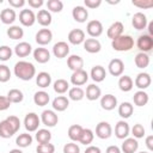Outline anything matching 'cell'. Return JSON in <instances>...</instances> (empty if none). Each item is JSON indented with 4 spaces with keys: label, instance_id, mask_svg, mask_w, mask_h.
<instances>
[{
    "label": "cell",
    "instance_id": "cell-1",
    "mask_svg": "<svg viewBox=\"0 0 153 153\" xmlns=\"http://www.w3.org/2000/svg\"><path fill=\"white\" fill-rule=\"evenodd\" d=\"M13 73L18 79L23 81H29L36 75V67L31 62L22 60L14 65Z\"/></svg>",
    "mask_w": 153,
    "mask_h": 153
},
{
    "label": "cell",
    "instance_id": "cell-2",
    "mask_svg": "<svg viewBox=\"0 0 153 153\" xmlns=\"http://www.w3.org/2000/svg\"><path fill=\"white\" fill-rule=\"evenodd\" d=\"M111 47L116 51H129L134 48V38L130 35H121L111 41Z\"/></svg>",
    "mask_w": 153,
    "mask_h": 153
},
{
    "label": "cell",
    "instance_id": "cell-3",
    "mask_svg": "<svg viewBox=\"0 0 153 153\" xmlns=\"http://www.w3.org/2000/svg\"><path fill=\"white\" fill-rule=\"evenodd\" d=\"M39 123H41V118L36 112H29L24 117V127L29 133L36 131L38 129Z\"/></svg>",
    "mask_w": 153,
    "mask_h": 153
},
{
    "label": "cell",
    "instance_id": "cell-4",
    "mask_svg": "<svg viewBox=\"0 0 153 153\" xmlns=\"http://www.w3.org/2000/svg\"><path fill=\"white\" fill-rule=\"evenodd\" d=\"M136 47L139 48L140 53H149L153 49V37H151L147 33H143L141 36H139L137 41H136Z\"/></svg>",
    "mask_w": 153,
    "mask_h": 153
},
{
    "label": "cell",
    "instance_id": "cell-5",
    "mask_svg": "<svg viewBox=\"0 0 153 153\" xmlns=\"http://www.w3.org/2000/svg\"><path fill=\"white\" fill-rule=\"evenodd\" d=\"M41 122L44 124V126H47V127H49V128H51V127H55L56 124H57V122H59V116H57V114L54 111V110H44L42 114H41Z\"/></svg>",
    "mask_w": 153,
    "mask_h": 153
},
{
    "label": "cell",
    "instance_id": "cell-6",
    "mask_svg": "<svg viewBox=\"0 0 153 153\" xmlns=\"http://www.w3.org/2000/svg\"><path fill=\"white\" fill-rule=\"evenodd\" d=\"M111 135H112V128L109 122L102 121L96 126V136L97 137L105 140V139H109Z\"/></svg>",
    "mask_w": 153,
    "mask_h": 153
},
{
    "label": "cell",
    "instance_id": "cell-7",
    "mask_svg": "<svg viewBox=\"0 0 153 153\" xmlns=\"http://www.w3.org/2000/svg\"><path fill=\"white\" fill-rule=\"evenodd\" d=\"M103 24L97 20V19H93V20H90L86 25V31L87 33L91 36V38H96V37H99L102 33H103Z\"/></svg>",
    "mask_w": 153,
    "mask_h": 153
},
{
    "label": "cell",
    "instance_id": "cell-8",
    "mask_svg": "<svg viewBox=\"0 0 153 153\" xmlns=\"http://www.w3.org/2000/svg\"><path fill=\"white\" fill-rule=\"evenodd\" d=\"M19 22L24 26H32L36 23V14L32 10L24 8L19 13Z\"/></svg>",
    "mask_w": 153,
    "mask_h": 153
},
{
    "label": "cell",
    "instance_id": "cell-9",
    "mask_svg": "<svg viewBox=\"0 0 153 153\" xmlns=\"http://www.w3.org/2000/svg\"><path fill=\"white\" fill-rule=\"evenodd\" d=\"M108 69L112 76H121L124 71V63L121 59H112L108 65Z\"/></svg>",
    "mask_w": 153,
    "mask_h": 153
},
{
    "label": "cell",
    "instance_id": "cell-10",
    "mask_svg": "<svg viewBox=\"0 0 153 153\" xmlns=\"http://www.w3.org/2000/svg\"><path fill=\"white\" fill-rule=\"evenodd\" d=\"M88 80V73L85 71V69H80V71H75L72 73L71 75V82L74 85V86H82L87 82Z\"/></svg>",
    "mask_w": 153,
    "mask_h": 153
},
{
    "label": "cell",
    "instance_id": "cell-11",
    "mask_svg": "<svg viewBox=\"0 0 153 153\" xmlns=\"http://www.w3.org/2000/svg\"><path fill=\"white\" fill-rule=\"evenodd\" d=\"M129 133H130L129 124H128L124 120H121V121H118V122L116 123V126H115V135H116L117 139L124 140V139L128 137Z\"/></svg>",
    "mask_w": 153,
    "mask_h": 153
},
{
    "label": "cell",
    "instance_id": "cell-12",
    "mask_svg": "<svg viewBox=\"0 0 153 153\" xmlns=\"http://www.w3.org/2000/svg\"><path fill=\"white\" fill-rule=\"evenodd\" d=\"M35 39H36L37 44H39V45H47L53 39V32L49 29H47V27L41 29V30L37 31Z\"/></svg>",
    "mask_w": 153,
    "mask_h": 153
},
{
    "label": "cell",
    "instance_id": "cell-13",
    "mask_svg": "<svg viewBox=\"0 0 153 153\" xmlns=\"http://www.w3.org/2000/svg\"><path fill=\"white\" fill-rule=\"evenodd\" d=\"M53 54L57 59L66 57L69 54V45H68V43L63 42V41H60V42L55 43L54 47H53Z\"/></svg>",
    "mask_w": 153,
    "mask_h": 153
},
{
    "label": "cell",
    "instance_id": "cell-14",
    "mask_svg": "<svg viewBox=\"0 0 153 153\" xmlns=\"http://www.w3.org/2000/svg\"><path fill=\"white\" fill-rule=\"evenodd\" d=\"M151 82H152V78H151V75H149L148 73H146V72L139 73V74L136 75V78H135V80H134L135 86H136L139 90H142V91L146 90L147 87H149Z\"/></svg>",
    "mask_w": 153,
    "mask_h": 153
},
{
    "label": "cell",
    "instance_id": "cell-15",
    "mask_svg": "<svg viewBox=\"0 0 153 153\" xmlns=\"http://www.w3.org/2000/svg\"><path fill=\"white\" fill-rule=\"evenodd\" d=\"M100 106L105 111H111L117 106V98L114 94H104L100 98Z\"/></svg>",
    "mask_w": 153,
    "mask_h": 153
},
{
    "label": "cell",
    "instance_id": "cell-16",
    "mask_svg": "<svg viewBox=\"0 0 153 153\" xmlns=\"http://www.w3.org/2000/svg\"><path fill=\"white\" fill-rule=\"evenodd\" d=\"M123 31H124V25H123V23H121V22H115V23H112V24L109 26V29H108V31H106V36L112 41V39L117 38V37H120L121 35H123Z\"/></svg>",
    "mask_w": 153,
    "mask_h": 153
},
{
    "label": "cell",
    "instance_id": "cell-17",
    "mask_svg": "<svg viewBox=\"0 0 153 153\" xmlns=\"http://www.w3.org/2000/svg\"><path fill=\"white\" fill-rule=\"evenodd\" d=\"M147 24H148L147 23V17H146L145 13H142V12L134 13V16L131 18V25L134 26V29H136V30H143V29H146Z\"/></svg>",
    "mask_w": 153,
    "mask_h": 153
},
{
    "label": "cell",
    "instance_id": "cell-18",
    "mask_svg": "<svg viewBox=\"0 0 153 153\" xmlns=\"http://www.w3.org/2000/svg\"><path fill=\"white\" fill-rule=\"evenodd\" d=\"M85 41V32L81 29H73L68 33V42L74 45H79Z\"/></svg>",
    "mask_w": 153,
    "mask_h": 153
},
{
    "label": "cell",
    "instance_id": "cell-19",
    "mask_svg": "<svg viewBox=\"0 0 153 153\" xmlns=\"http://www.w3.org/2000/svg\"><path fill=\"white\" fill-rule=\"evenodd\" d=\"M51 105H53L54 111L62 112V111L67 110V108L69 106V99L66 96H57L53 99Z\"/></svg>",
    "mask_w": 153,
    "mask_h": 153
},
{
    "label": "cell",
    "instance_id": "cell-20",
    "mask_svg": "<svg viewBox=\"0 0 153 153\" xmlns=\"http://www.w3.org/2000/svg\"><path fill=\"white\" fill-rule=\"evenodd\" d=\"M82 44H84V49L90 54L99 53L102 49V44L97 38H85Z\"/></svg>",
    "mask_w": 153,
    "mask_h": 153
},
{
    "label": "cell",
    "instance_id": "cell-21",
    "mask_svg": "<svg viewBox=\"0 0 153 153\" xmlns=\"http://www.w3.org/2000/svg\"><path fill=\"white\" fill-rule=\"evenodd\" d=\"M139 148V142L134 137H127L123 140L121 146V152L123 153H135Z\"/></svg>",
    "mask_w": 153,
    "mask_h": 153
},
{
    "label": "cell",
    "instance_id": "cell-22",
    "mask_svg": "<svg viewBox=\"0 0 153 153\" xmlns=\"http://www.w3.org/2000/svg\"><path fill=\"white\" fill-rule=\"evenodd\" d=\"M72 16L73 19L78 23H85L88 18V11L84 6H75L72 10Z\"/></svg>",
    "mask_w": 153,
    "mask_h": 153
},
{
    "label": "cell",
    "instance_id": "cell-23",
    "mask_svg": "<svg viewBox=\"0 0 153 153\" xmlns=\"http://www.w3.org/2000/svg\"><path fill=\"white\" fill-rule=\"evenodd\" d=\"M33 59L35 61H37L38 63H47L50 60V51L47 48H36L33 50Z\"/></svg>",
    "mask_w": 153,
    "mask_h": 153
},
{
    "label": "cell",
    "instance_id": "cell-24",
    "mask_svg": "<svg viewBox=\"0 0 153 153\" xmlns=\"http://www.w3.org/2000/svg\"><path fill=\"white\" fill-rule=\"evenodd\" d=\"M17 19V13L13 8H4L0 12V20L6 24V25H11L14 23V20Z\"/></svg>",
    "mask_w": 153,
    "mask_h": 153
},
{
    "label": "cell",
    "instance_id": "cell-25",
    "mask_svg": "<svg viewBox=\"0 0 153 153\" xmlns=\"http://www.w3.org/2000/svg\"><path fill=\"white\" fill-rule=\"evenodd\" d=\"M67 66L71 71L75 72V71H80V69H84V60L81 56L79 55H71L68 56L67 59Z\"/></svg>",
    "mask_w": 153,
    "mask_h": 153
},
{
    "label": "cell",
    "instance_id": "cell-26",
    "mask_svg": "<svg viewBox=\"0 0 153 153\" xmlns=\"http://www.w3.org/2000/svg\"><path fill=\"white\" fill-rule=\"evenodd\" d=\"M90 76H91V79H92L93 81H96V82H102V81L105 79V76H106V71H105V68H104L103 66H100V65L93 66L92 69H91V72H90Z\"/></svg>",
    "mask_w": 153,
    "mask_h": 153
},
{
    "label": "cell",
    "instance_id": "cell-27",
    "mask_svg": "<svg viewBox=\"0 0 153 153\" xmlns=\"http://www.w3.org/2000/svg\"><path fill=\"white\" fill-rule=\"evenodd\" d=\"M31 51H32V47L27 42H19L14 47V54L18 57H26L31 54Z\"/></svg>",
    "mask_w": 153,
    "mask_h": 153
},
{
    "label": "cell",
    "instance_id": "cell-28",
    "mask_svg": "<svg viewBox=\"0 0 153 153\" xmlns=\"http://www.w3.org/2000/svg\"><path fill=\"white\" fill-rule=\"evenodd\" d=\"M51 13L48 10H39L38 13L36 14V22H38L39 25L42 26H49L51 24Z\"/></svg>",
    "mask_w": 153,
    "mask_h": 153
},
{
    "label": "cell",
    "instance_id": "cell-29",
    "mask_svg": "<svg viewBox=\"0 0 153 153\" xmlns=\"http://www.w3.org/2000/svg\"><path fill=\"white\" fill-rule=\"evenodd\" d=\"M102 96V90L99 86H97L96 84H90L86 87V92H85V97L88 100H97L98 98H100Z\"/></svg>",
    "mask_w": 153,
    "mask_h": 153
},
{
    "label": "cell",
    "instance_id": "cell-30",
    "mask_svg": "<svg viewBox=\"0 0 153 153\" xmlns=\"http://www.w3.org/2000/svg\"><path fill=\"white\" fill-rule=\"evenodd\" d=\"M16 134L14 129L12 128V126L7 122V120H2L0 121V137L2 139H10Z\"/></svg>",
    "mask_w": 153,
    "mask_h": 153
},
{
    "label": "cell",
    "instance_id": "cell-31",
    "mask_svg": "<svg viewBox=\"0 0 153 153\" xmlns=\"http://www.w3.org/2000/svg\"><path fill=\"white\" fill-rule=\"evenodd\" d=\"M133 112H134V106H133L131 103H129V102H123V103H121V104L118 105V115H120L123 120L129 118V117L133 115Z\"/></svg>",
    "mask_w": 153,
    "mask_h": 153
},
{
    "label": "cell",
    "instance_id": "cell-32",
    "mask_svg": "<svg viewBox=\"0 0 153 153\" xmlns=\"http://www.w3.org/2000/svg\"><path fill=\"white\" fill-rule=\"evenodd\" d=\"M133 100H134V104L136 106H145L149 100V96H148L147 92H145L142 90H139L134 93Z\"/></svg>",
    "mask_w": 153,
    "mask_h": 153
},
{
    "label": "cell",
    "instance_id": "cell-33",
    "mask_svg": "<svg viewBox=\"0 0 153 153\" xmlns=\"http://www.w3.org/2000/svg\"><path fill=\"white\" fill-rule=\"evenodd\" d=\"M134 81L129 75H121L118 79V87L123 92H129L133 90Z\"/></svg>",
    "mask_w": 153,
    "mask_h": 153
},
{
    "label": "cell",
    "instance_id": "cell-34",
    "mask_svg": "<svg viewBox=\"0 0 153 153\" xmlns=\"http://www.w3.org/2000/svg\"><path fill=\"white\" fill-rule=\"evenodd\" d=\"M36 84L39 87H42V88H45V87L50 86V84H51V75L48 72H39L36 75Z\"/></svg>",
    "mask_w": 153,
    "mask_h": 153
},
{
    "label": "cell",
    "instance_id": "cell-35",
    "mask_svg": "<svg viewBox=\"0 0 153 153\" xmlns=\"http://www.w3.org/2000/svg\"><path fill=\"white\" fill-rule=\"evenodd\" d=\"M50 100L49 93L45 91H37L33 94V103L38 106H45Z\"/></svg>",
    "mask_w": 153,
    "mask_h": 153
},
{
    "label": "cell",
    "instance_id": "cell-36",
    "mask_svg": "<svg viewBox=\"0 0 153 153\" xmlns=\"http://www.w3.org/2000/svg\"><path fill=\"white\" fill-rule=\"evenodd\" d=\"M7 99L10 100V103L12 104V103H14V104H17V103H22L23 102V99H24V94H23V92L19 90V88H11L8 92H7Z\"/></svg>",
    "mask_w": 153,
    "mask_h": 153
},
{
    "label": "cell",
    "instance_id": "cell-37",
    "mask_svg": "<svg viewBox=\"0 0 153 153\" xmlns=\"http://www.w3.org/2000/svg\"><path fill=\"white\" fill-rule=\"evenodd\" d=\"M82 127L80 126V124H72L69 128H68V131H67V134H68V137L73 141V142H79V139H80V135H81V133H82Z\"/></svg>",
    "mask_w": 153,
    "mask_h": 153
},
{
    "label": "cell",
    "instance_id": "cell-38",
    "mask_svg": "<svg viewBox=\"0 0 153 153\" xmlns=\"http://www.w3.org/2000/svg\"><path fill=\"white\" fill-rule=\"evenodd\" d=\"M32 136L31 134L29 133H23V134H19L16 139V143L18 147L20 148H25V147H29L31 143H32Z\"/></svg>",
    "mask_w": 153,
    "mask_h": 153
},
{
    "label": "cell",
    "instance_id": "cell-39",
    "mask_svg": "<svg viewBox=\"0 0 153 153\" xmlns=\"http://www.w3.org/2000/svg\"><path fill=\"white\" fill-rule=\"evenodd\" d=\"M35 137H36L38 145H41V143H48L51 140V133L48 129H37Z\"/></svg>",
    "mask_w": 153,
    "mask_h": 153
},
{
    "label": "cell",
    "instance_id": "cell-40",
    "mask_svg": "<svg viewBox=\"0 0 153 153\" xmlns=\"http://www.w3.org/2000/svg\"><path fill=\"white\" fill-rule=\"evenodd\" d=\"M134 62H135V66L137 68L143 69V68H146L149 65V56L146 53H139V54L135 55Z\"/></svg>",
    "mask_w": 153,
    "mask_h": 153
},
{
    "label": "cell",
    "instance_id": "cell-41",
    "mask_svg": "<svg viewBox=\"0 0 153 153\" xmlns=\"http://www.w3.org/2000/svg\"><path fill=\"white\" fill-rule=\"evenodd\" d=\"M85 97V91L81 87L74 86L68 90V99H72L74 102H79Z\"/></svg>",
    "mask_w": 153,
    "mask_h": 153
},
{
    "label": "cell",
    "instance_id": "cell-42",
    "mask_svg": "<svg viewBox=\"0 0 153 153\" xmlns=\"http://www.w3.org/2000/svg\"><path fill=\"white\" fill-rule=\"evenodd\" d=\"M7 36L11 39H20L24 36V30L19 25H11L7 29Z\"/></svg>",
    "mask_w": 153,
    "mask_h": 153
},
{
    "label": "cell",
    "instance_id": "cell-43",
    "mask_svg": "<svg viewBox=\"0 0 153 153\" xmlns=\"http://www.w3.org/2000/svg\"><path fill=\"white\" fill-rule=\"evenodd\" d=\"M54 91L59 94H63L69 90V82L65 79H57L56 81H54Z\"/></svg>",
    "mask_w": 153,
    "mask_h": 153
},
{
    "label": "cell",
    "instance_id": "cell-44",
    "mask_svg": "<svg viewBox=\"0 0 153 153\" xmlns=\"http://www.w3.org/2000/svg\"><path fill=\"white\" fill-rule=\"evenodd\" d=\"M93 139H94V133H93L90 128H84V129H82V133H81V135H80L79 142L82 143V145H85V146H87V145L92 143Z\"/></svg>",
    "mask_w": 153,
    "mask_h": 153
},
{
    "label": "cell",
    "instance_id": "cell-45",
    "mask_svg": "<svg viewBox=\"0 0 153 153\" xmlns=\"http://www.w3.org/2000/svg\"><path fill=\"white\" fill-rule=\"evenodd\" d=\"M47 8L49 12L59 13L63 10V2L61 0H48L47 1Z\"/></svg>",
    "mask_w": 153,
    "mask_h": 153
},
{
    "label": "cell",
    "instance_id": "cell-46",
    "mask_svg": "<svg viewBox=\"0 0 153 153\" xmlns=\"http://www.w3.org/2000/svg\"><path fill=\"white\" fill-rule=\"evenodd\" d=\"M13 50L8 45H1L0 47V61H8L12 57Z\"/></svg>",
    "mask_w": 153,
    "mask_h": 153
},
{
    "label": "cell",
    "instance_id": "cell-47",
    "mask_svg": "<svg viewBox=\"0 0 153 153\" xmlns=\"http://www.w3.org/2000/svg\"><path fill=\"white\" fill-rule=\"evenodd\" d=\"M11 79V71L8 66L0 65V82H7Z\"/></svg>",
    "mask_w": 153,
    "mask_h": 153
},
{
    "label": "cell",
    "instance_id": "cell-48",
    "mask_svg": "<svg viewBox=\"0 0 153 153\" xmlns=\"http://www.w3.org/2000/svg\"><path fill=\"white\" fill-rule=\"evenodd\" d=\"M37 153H55V146L50 142L48 143H41L36 148Z\"/></svg>",
    "mask_w": 153,
    "mask_h": 153
},
{
    "label": "cell",
    "instance_id": "cell-49",
    "mask_svg": "<svg viewBox=\"0 0 153 153\" xmlns=\"http://www.w3.org/2000/svg\"><path fill=\"white\" fill-rule=\"evenodd\" d=\"M131 134H133L134 139H136V140L143 137V135H145V128H143V126L140 124V123L134 124V127L131 128Z\"/></svg>",
    "mask_w": 153,
    "mask_h": 153
},
{
    "label": "cell",
    "instance_id": "cell-50",
    "mask_svg": "<svg viewBox=\"0 0 153 153\" xmlns=\"http://www.w3.org/2000/svg\"><path fill=\"white\" fill-rule=\"evenodd\" d=\"M131 4L139 8H151L153 7V0H133Z\"/></svg>",
    "mask_w": 153,
    "mask_h": 153
},
{
    "label": "cell",
    "instance_id": "cell-51",
    "mask_svg": "<svg viewBox=\"0 0 153 153\" xmlns=\"http://www.w3.org/2000/svg\"><path fill=\"white\" fill-rule=\"evenodd\" d=\"M63 153H80V147L75 142H68L63 146Z\"/></svg>",
    "mask_w": 153,
    "mask_h": 153
},
{
    "label": "cell",
    "instance_id": "cell-52",
    "mask_svg": "<svg viewBox=\"0 0 153 153\" xmlns=\"http://www.w3.org/2000/svg\"><path fill=\"white\" fill-rule=\"evenodd\" d=\"M7 122L12 126V128L14 129V131L17 133L18 130H19V128H20V120L17 117V116H14V115H11V116H8L7 118Z\"/></svg>",
    "mask_w": 153,
    "mask_h": 153
},
{
    "label": "cell",
    "instance_id": "cell-53",
    "mask_svg": "<svg viewBox=\"0 0 153 153\" xmlns=\"http://www.w3.org/2000/svg\"><path fill=\"white\" fill-rule=\"evenodd\" d=\"M84 5L86 8H97L102 5V0H85Z\"/></svg>",
    "mask_w": 153,
    "mask_h": 153
},
{
    "label": "cell",
    "instance_id": "cell-54",
    "mask_svg": "<svg viewBox=\"0 0 153 153\" xmlns=\"http://www.w3.org/2000/svg\"><path fill=\"white\" fill-rule=\"evenodd\" d=\"M10 105H11V103L7 99V97L6 96H0V111L7 110L10 108Z\"/></svg>",
    "mask_w": 153,
    "mask_h": 153
},
{
    "label": "cell",
    "instance_id": "cell-55",
    "mask_svg": "<svg viewBox=\"0 0 153 153\" xmlns=\"http://www.w3.org/2000/svg\"><path fill=\"white\" fill-rule=\"evenodd\" d=\"M8 4H10V6H11V8H19V7H23L25 4H26V1L25 0H8Z\"/></svg>",
    "mask_w": 153,
    "mask_h": 153
},
{
    "label": "cell",
    "instance_id": "cell-56",
    "mask_svg": "<svg viewBox=\"0 0 153 153\" xmlns=\"http://www.w3.org/2000/svg\"><path fill=\"white\" fill-rule=\"evenodd\" d=\"M27 4H29V6L31 8H41L43 6L44 1L43 0H29Z\"/></svg>",
    "mask_w": 153,
    "mask_h": 153
},
{
    "label": "cell",
    "instance_id": "cell-57",
    "mask_svg": "<svg viewBox=\"0 0 153 153\" xmlns=\"http://www.w3.org/2000/svg\"><path fill=\"white\" fill-rule=\"evenodd\" d=\"M84 153H102V151H100V148H99V147L90 145L88 147H86V149H85V152H84Z\"/></svg>",
    "mask_w": 153,
    "mask_h": 153
},
{
    "label": "cell",
    "instance_id": "cell-58",
    "mask_svg": "<svg viewBox=\"0 0 153 153\" xmlns=\"http://www.w3.org/2000/svg\"><path fill=\"white\" fill-rule=\"evenodd\" d=\"M105 153H122V152H121V148L120 147H117L116 145H111V146H109L106 148Z\"/></svg>",
    "mask_w": 153,
    "mask_h": 153
},
{
    "label": "cell",
    "instance_id": "cell-59",
    "mask_svg": "<svg viewBox=\"0 0 153 153\" xmlns=\"http://www.w3.org/2000/svg\"><path fill=\"white\" fill-rule=\"evenodd\" d=\"M146 146L148 151H153V135H148L146 137Z\"/></svg>",
    "mask_w": 153,
    "mask_h": 153
},
{
    "label": "cell",
    "instance_id": "cell-60",
    "mask_svg": "<svg viewBox=\"0 0 153 153\" xmlns=\"http://www.w3.org/2000/svg\"><path fill=\"white\" fill-rule=\"evenodd\" d=\"M146 27H148V33H147V35H149L151 37H153V22L148 23Z\"/></svg>",
    "mask_w": 153,
    "mask_h": 153
},
{
    "label": "cell",
    "instance_id": "cell-61",
    "mask_svg": "<svg viewBox=\"0 0 153 153\" xmlns=\"http://www.w3.org/2000/svg\"><path fill=\"white\" fill-rule=\"evenodd\" d=\"M8 153H24L22 149H19V148H13V149H11Z\"/></svg>",
    "mask_w": 153,
    "mask_h": 153
},
{
    "label": "cell",
    "instance_id": "cell-62",
    "mask_svg": "<svg viewBox=\"0 0 153 153\" xmlns=\"http://www.w3.org/2000/svg\"><path fill=\"white\" fill-rule=\"evenodd\" d=\"M139 153H149V152H145V151H142V152H139Z\"/></svg>",
    "mask_w": 153,
    "mask_h": 153
},
{
    "label": "cell",
    "instance_id": "cell-63",
    "mask_svg": "<svg viewBox=\"0 0 153 153\" xmlns=\"http://www.w3.org/2000/svg\"><path fill=\"white\" fill-rule=\"evenodd\" d=\"M0 4H2V0H0Z\"/></svg>",
    "mask_w": 153,
    "mask_h": 153
}]
</instances>
